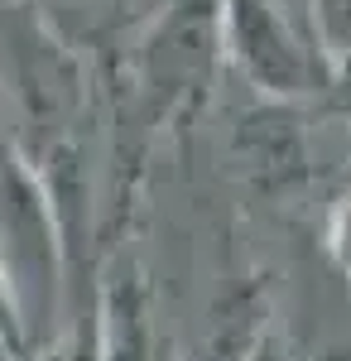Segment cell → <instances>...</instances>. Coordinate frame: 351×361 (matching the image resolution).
<instances>
[{"mask_svg": "<svg viewBox=\"0 0 351 361\" xmlns=\"http://www.w3.org/2000/svg\"><path fill=\"white\" fill-rule=\"evenodd\" d=\"M0 275L29 357L39 352V342L58 318L63 241H58V202L49 183L5 145H0Z\"/></svg>", "mask_w": 351, "mask_h": 361, "instance_id": "obj_1", "label": "cell"}, {"mask_svg": "<svg viewBox=\"0 0 351 361\" xmlns=\"http://www.w3.org/2000/svg\"><path fill=\"white\" fill-rule=\"evenodd\" d=\"M221 25H226V44L236 54V68L260 92H274V97L308 92L313 63L294 44L289 25L274 10V0H226Z\"/></svg>", "mask_w": 351, "mask_h": 361, "instance_id": "obj_2", "label": "cell"}, {"mask_svg": "<svg viewBox=\"0 0 351 361\" xmlns=\"http://www.w3.org/2000/svg\"><path fill=\"white\" fill-rule=\"evenodd\" d=\"M97 318H101V328H97L101 361H149V304H144L140 275L116 270L101 289Z\"/></svg>", "mask_w": 351, "mask_h": 361, "instance_id": "obj_3", "label": "cell"}]
</instances>
